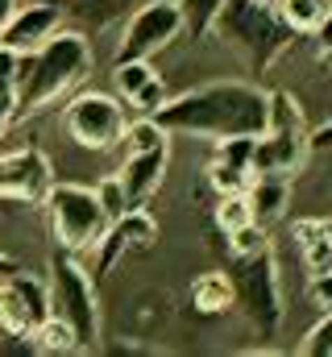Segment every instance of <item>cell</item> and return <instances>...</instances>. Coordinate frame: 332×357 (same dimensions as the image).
Listing matches in <instances>:
<instances>
[{"label":"cell","mask_w":332,"mask_h":357,"mask_svg":"<svg viewBox=\"0 0 332 357\" xmlns=\"http://www.w3.org/2000/svg\"><path fill=\"white\" fill-rule=\"evenodd\" d=\"M183 38V17L174 0H142L129 17H125V33L116 46V63L129 59H154L166 46Z\"/></svg>","instance_id":"obj_9"},{"label":"cell","mask_w":332,"mask_h":357,"mask_svg":"<svg viewBox=\"0 0 332 357\" xmlns=\"http://www.w3.org/2000/svg\"><path fill=\"white\" fill-rule=\"evenodd\" d=\"M233 282V307L246 312V320L270 341L282 324V282L274 250L262 245L253 254H233V266L225 270Z\"/></svg>","instance_id":"obj_5"},{"label":"cell","mask_w":332,"mask_h":357,"mask_svg":"<svg viewBox=\"0 0 332 357\" xmlns=\"http://www.w3.org/2000/svg\"><path fill=\"white\" fill-rule=\"evenodd\" d=\"M4 287L17 295V303H21V312H25V320H29V333L50 316V287L46 282H38L33 274H25V270H13L8 278H4Z\"/></svg>","instance_id":"obj_17"},{"label":"cell","mask_w":332,"mask_h":357,"mask_svg":"<svg viewBox=\"0 0 332 357\" xmlns=\"http://www.w3.org/2000/svg\"><path fill=\"white\" fill-rule=\"evenodd\" d=\"M212 29H216V38H220L229 50H237V54L246 59L253 71L274 67V59H278V54L291 46V38H295V33L282 25L274 0H225L220 13H216V21H212Z\"/></svg>","instance_id":"obj_3"},{"label":"cell","mask_w":332,"mask_h":357,"mask_svg":"<svg viewBox=\"0 0 332 357\" xmlns=\"http://www.w3.org/2000/svg\"><path fill=\"white\" fill-rule=\"evenodd\" d=\"M154 75H158V71L150 67V59H129V63H116V71H112V79H116V96L129 104V100L146 88Z\"/></svg>","instance_id":"obj_24"},{"label":"cell","mask_w":332,"mask_h":357,"mask_svg":"<svg viewBox=\"0 0 332 357\" xmlns=\"http://www.w3.org/2000/svg\"><path fill=\"white\" fill-rule=\"evenodd\" d=\"M125 125H129V104L116 91H80L63 112L67 137L80 150H91V154H104V150L121 146Z\"/></svg>","instance_id":"obj_8"},{"label":"cell","mask_w":332,"mask_h":357,"mask_svg":"<svg viewBox=\"0 0 332 357\" xmlns=\"http://www.w3.org/2000/svg\"><path fill=\"white\" fill-rule=\"evenodd\" d=\"M308 150H332V121L320 125L316 133H308Z\"/></svg>","instance_id":"obj_34"},{"label":"cell","mask_w":332,"mask_h":357,"mask_svg":"<svg viewBox=\"0 0 332 357\" xmlns=\"http://www.w3.org/2000/svg\"><path fill=\"white\" fill-rule=\"evenodd\" d=\"M320 59H324V67L332 71V46H329V50H320Z\"/></svg>","instance_id":"obj_37"},{"label":"cell","mask_w":332,"mask_h":357,"mask_svg":"<svg viewBox=\"0 0 332 357\" xmlns=\"http://www.w3.org/2000/svg\"><path fill=\"white\" fill-rule=\"evenodd\" d=\"M166 167H170V146L142 150V154H125V167L116 171L121 187H125V204H129V208H146L150 195L163 187Z\"/></svg>","instance_id":"obj_13"},{"label":"cell","mask_w":332,"mask_h":357,"mask_svg":"<svg viewBox=\"0 0 332 357\" xmlns=\"http://www.w3.org/2000/svg\"><path fill=\"white\" fill-rule=\"evenodd\" d=\"M174 4H179V17H183V38L204 42L212 33V21H216L225 0H174Z\"/></svg>","instance_id":"obj_20"},{"label":"cell","mask_w":332,"mask_h":357,"mask_svg":"<svg viewBox=\"0 0 332 357\" xmlns=\"http://www.w3.org/2000/svg\"><path fill=\"white\" fill-rule=\"evenodd\" d=\"M133 4H142V0H59V13H63V25L91 38V33H104L116 21H125L133 13Z\"/></svg>","instance_id":"obj_14"},{"label":"cell","mask_w":332,"mask_h":357,"mask_svg":"<svg viewBox=\"0 0 332 357\" xmlns=\"http://www.w3.org/2000/svg\"><path fill=\"white\" fill-rule=\"evenodd\" d=\"M91 71V42L87 33L59 25L42 46L21 54V75H17V121L42 112L46 104L63 100L71 88H80Z\"/></svg>","instance_id":"obj_2"},{"label":"cell","mask_w":332,"mask_h":357,"mask_svg":"<svg viewBox=\"0 0 332 357\" xmlns=\"http://www.w3.org/2000/svg\"><path fill=\"white\" fill-rule=\"evenodd\" d=\"M191 303L199 316H225L233 307V282L225 270H208L191 282Z\"/></svg>","instance_id":"obj_18"},{"label":"cell","mask_w":332,"mask_h":357,"mask_svg":"<svg viewBox=\"0 0 332 357\" xmlns=\"http://www.w3.org/2000/svg\"><path fill=\"white\" fill-rule=\"evenodd\" d=\"M291 237L299 245V258L312 274H324L332 270V220L324 216H308V220H295L291 225Z\"/></svg>","instance_id":"obj_15"},{"label":"cell","mask_w":332,"mask_h":357,"mask_svg":"<svg viewBox=\"0 0 332 357\" xmlns=\"http://www.w3.org/2000/svg\"><path fill=\"white\" fill-rule=\"evenodd\" d=\"M303 357H332V312L320 316V324H312V333L299 341Z\"/></svg>","instance_id":"obj_27"},{"label":"cell","mask_w":332,"mask_h":357,"mask_svg":"<svg viewBox=\"0 0 332 357\" xmlns=\"http://www.w3.org/2000/svg\"><path fill=\"white\" fill-rule=\"evenodd\" d=\"M166 96H170V88H166L163 79L154 75V79H150L146 88H142L137 96H133V100H129V108H133L137 116H154V112H158V108L166 104Z\"/></svg>","instance_id":"obj_29"},{"label":"cell","mask_w":332,"mask_h":357,"mask_svg":"<svg viewBox=\"0 0 332 357\" xmlns=\"http://www.w3.org/2000/svg\"><path fill=\"white\" fill-rule=\"evenodd\" d=\"M208 183H212V191H216V195L246 191L249 171H237V167H229V162H216V158H212V167H208Z\"/></svg>","instance_id":"obj_28"},{"label":"cell","mask_w":332,"mask_h":357,"mask_svg":"<svg viewBox=\"0 0 332 357\" xmlns=\"http://www.w3.org/2000/svg\"><path fill=\"white\" fill-rule=\"evenodd\" d=\"M253 225V212H249V199L246 191H229V195H216V229L229 237L237 229Z\"/></svg>","instance_id":"obj_23"},{"label":"cell","mask_w":332,"mask_h":357,"mask_svg":"<svg viewBox=\"0 0 332 357\" xmlns=\"http://www.w3.org/2000/svg\"><path fill=\"white\" fill-rule=\"evenodd\" d=\"M246 199L253 212V225H274L287 212V175H249Z\"/></svg>","instance_id":"obj_16"},{"label":"cell","mask_w":332,"mask_h":357,"mask_svg":"<svg viewBox=\"0 0 332 357\" xmlns=\"http://www.w3.org/2000/svg\"><path fill=\"white\" fill-rule=\"evenodd\" d=\"M96 199H100V208H104L108 220H116V216L129 212V204H125V187H121V178L116 175H108V178L96 183Z\"/></svg>","instance_id":"obj_26"},{"label":"cell","mask_w":332,"mask_h":357,"mask_svg":"<svg viewBox=\"0 0 332 357\" xmlns=\"http://www.w3.org/2000/svg\"><path fill=\"white\" fill-rule=\"evenodd\" d=\"M46 287H50V312L75 328L83 349H96L100 345V299H96L87 270L75 262V254L59 250L50 258V282Z\"/></svg>","instance_id":"obj_7"},{"label":"cell","mask_w":332,"mask_h":357,"mask_svg":"<svg viewBox=\"0 0 332 357\" xmlns=\"http://www.w3.org/2000/svg\"><path fill=\"white\" fill-rule=\"evenodd\" d=\"M308 158V121L291 91H266V129L253 137L249 175H295Z\"/></svg>","instance_id":"obj_4"},{"label":"cell","mask_w":332,"mask_h":357,"mask_svg":"<svg viewBox=\"0 0 332 357\" xmlns=\"http://www.w3.org/2000/svg\"><path fill=\"white\" fill-rule=\"evenodd\" d=\"M253 137H257V133L216 137V162H229V167H237V171H249V158H253Z\"/></svg>","instance_id":"obj_25"},{"label":"cell","mask_w":332,"mask_h":357,"mask_svg":"<svg viewBox=\"0 0 332 357\" xmlns=\"http://www.w3.org/2000/svg\"><path fill=\"white\" fill-rule=\"evenodd\" d=\"M29 345L38 349V354H54V357H63V354H80L83 345H80V337H75V328L63 320V316H46L33 333H29Z\"/></svg>","instance_id":"obj_19"},{"label":"cell","mask_w":332,"mask_h":357,"mask_svg":"<svg viewBox=\"0 0 332 357\" xmlns=\"http://www.w3.org/2000/svg\"><path fill=\"white\" fill-rule=\"evenodd\" d=\"M42 208H46V220H50L59 250H67V254L91 250L100 241V233L108 229V216L96 199V187H83V183H50Z\"/></svg>","instance_id":"obj_6"},{"label":"cell","mask_w":332,"mask_h":357,"mask_svg":"<svg viewBox=\"0 0 332 357\" xmlns=\"http://www.w3.org/2000/svg\"><path fill=\"white\" fill-rule=\"evenodd\" d=\"M13 121H17V88L0 84V133H8Z\"/></svg>","instance_id":"obj_31"},{"label":"cell","mask_w":332,"mask_h":357,"mask_svg":"<svg viewBox=\"0 0 332 357\" xmlns=\"http://www.w3.org/2000/svg\"><path fill=\"white\" fill-rule=\"evenodd\" d=\"M274 8L291 33H312L316 21L332 8V0H274Z\"/></svg>","instance_id":"obj_21"},{"label":"cell","mask_w":332,"mask_h":357,"mask_svg":"<svg viewBox=\"0 0 332 357\" xmlns=\"http://www.w3.org/2000/svg\"><path fill=\"white\" fill-rule=\"evenodd\" d=\"M8 13H13V0H0V25L8 21Z\"/></svg>","instance_id":"obj_36"},{"label":"cell","mask_w":332,"mask_h":357,"mask_svg":"<svg viewBox=\"0 0 332 357\" xmlns=\"http://www.w3.org/2000/svg\"><path fill=\"white\" fill-rule=\"evenodd\" d=\"M59 25H63L59 0H25V4H13L8 21L0 25V46H8V50H17V54H29V50L42 46Z\"/></svg>","instance_id":"obj_12"},{"label":"cell","mask_w":332,"mask_h":357,"mask_svg":"<svg viewBox=\"0 0 332 357\" xmlns=\"http://www.w3.org/2000/svg\"><path fill=\"white\" fill-rule=\"evenodd\" d=\"M154 233H158V225H154V216H150L146 208H129L125 216L108 220V229H104L100 241L91 245V250H96V274H108L125 254L146 250V245L154 241Z\"/></svg>","instance_id":"obj_11"},{"label":"cell","mask_w":332,"mask_h":357,"mask_svg":"<svg viewBox=\"0 0 332 357\" xmlns=\"http://www.w3.org/2000/svg\"><path fill=\"white\" fill-rule=\"evenodd\" d=\"M13 270H21V266H17V262H13V258H4V254H0V282H4V278H8V274H13Z\"/></svg>","instance_id":"obj_35"},{"label":"cell","mask_w":332,"mask_h":357,"mask_svg":"<svg viewBox=\"0 0 332 357\" xmlns=\"http://www.w3.org/2000/svg\"><path fill=\"white\" fill-rule=\"evenodd\" d=\"M50 183H54L50 158L38 146L0 154V199L4 204H42Z\"/></svg>","instance_id":"obj_10"},{"label":"cell","mask_w":332,"mask_h":357,"mask_svg":"<svg viewBox=\"0 0 332 357\" xmlns=\"http://www.w3.org/2000/svg\"><path fill=\"white\" fill-rule=\"evenodd\" d=\"M312 38L320 42V50H329V46H332V8L324 13V17H320V21H316V29H312Z\"/></svg>","instance_id":"obj_33"},{"label":"cell","mask_w":332,"mask_h":357,"mask_svg":"<svg viewBox=\"0 0 332 357\" xmlns=\"http://www.w3.org/2000/svg\"><path fill=\"white\" fill-rule=\"evenodd\" d=\"M121 146H125V154L158 150V146H170V133H166L154 116H137V121H129V125H125V133H121Z\"/></svg>","instance_id":"obj_22"},{"label":"cell","mask_w":332,"mask_h":357,"mask_svg":"<svg viewBox=\"0 0 332 357\" xmlns=\"http://www.w3.org/2000/svg\"><path fill=\"white\" fill-rule=\"evenodd\" d=\"M262 245H270L262 225H246V229L229 233V250H233V254H253V250H262Z\"/></svg>","instance_id":"obj_30"},{"label":"cell","mask_w":332,"mask_h":357,"mask_svg":"<svg viewBox=\"0 0 332 357\" xmlns=\"http://www.w3.org/2000/svg\"><path fill=\"white\" fill-rule=\"evenodd\" d=\"M312 299H316L324 312H332V270H324V274H312Z\"/></svg>","instance_id":"obj_32"},{"label":"cell","mask_w":332,"mask_h":357,"mask_svg":"<svg viewBox=\"0 0 332 357\" xmlns=\"http://www.w3.org/2000/svg\"><path fill=\"white\" fill-rule=\"evenodd\" d=\"M166 133L179 137H233V133H262L266 129V88L246 79H216L179 96H166L154 112Z\"/></svg>","instance_id":"obj_1"}]
</instances>
